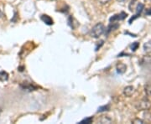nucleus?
Segmentation results:
<instances>
[{
	"instance_id": "15",
	"label": "nucleus",
	"mask_w": 151,
	"mask_h": 124,
	"mask_svg": "<svg viewBox=\"0 0 151 124\" xmlns=\"http://www.w3.org/2000/svg\"><path fill=\"white\" fill-rule=\"evenodd\" d=\"M132 123H140V124L145 123V122H144L142 119H139V118H136L134 119V120H133V121H132Z\"/></svg>"
},
{
	"instance_id": "18",
	"label": "nucleus",
	"mask_w": 151,
	"mask_h": 124,
	"mask_svg": "<svg viewBox=\"0 0 151 124\" xmlns=\"http://www.w3.org/2000/svg\"><path fill=\"white\" fill-rule=\"evenodd\" d=\"M118 2H119V3H125V2H127L128 0H117Z\"/></svg>"
},
{
	"instance_id": "7",
	"label": "nucleus",
	"mask_w": 151,
	"mask_h": 124,
	"mask_svg": "<svg viewBox=\"0 0 151 124\" xmlns=\"http://www.w3.org/2000/svg\"><path fill=\"white\" fill-rule=\"evenodd\" d=\"M116 69H117L118 73H119V74H124V73H125L126 70H127V66L124 63H119L117 65V66H116Z\"/></svg>"
},
{
	"instance_id": "8",
	"label": "nucleus",
	"mask_w": 151,
	"mask_h": 124,
	"mask_svg": "<svg viewBox=\"0 0 151 124\" xmlns=\"http://www.w3.org/2000/svg\"><path fill=\"white\" fill-rule=\"evenodd\" d=\"M144 50L147 54H151V40L148 41L144 44Z\"/></svg>"
},
{
	"instance_id": "16",
	"label": "nucleus",
	"mask_w": 151,
	"mask_h": 124,
	"mask_svg": "<svg viewBox=\"0 0 151 124\" xmlns=\"http://www.w3.org/2000/svg\"><path fill=\"white\" fill-rule=\"evenodd\" d=\"M97 1H98L101 4H108L110 0H97Z\"/></svg>"
},
{
	"instance_id": "11",
	"label": "nucleus",
	"mask_w": 151,
	"mask_h": 124,
	"mask_svg": "<svg viewBox=\"0 0 151 124\" xmlns=\"http://www.w3.org/2000/svg\"><path fill=\"white\" fill-rule=\"evenodd\" d=\"M145 91L146 95L148 97H151V85H147V86H145Z\"/></svg>"
},
{
	"instance_id": "9",
	"label": "nucleus",
	"mask_w": 151,
	"mask_h": 124,
	"mask_svg": "<svg viewBox=\"0 0 151 124\" xmlns=\"http://www.w3.org/2000/svg\"><path fill=\"white\" fill-rule=\"evenodd\" d=\"M9 80V74L6 71H0V81H6Z\"/></svg>"
},
{
	"instance_id": "10",
	"label": "nucleus",
	"mask_w": 151,
	"mask_h": 124,
	"mask_svg": "<svg viewBox=\"0 0 151 124\" xmlns=\"http://www.w3.org/2000/svg\"><path fill=\"white\" fill-rule=\"evenodd\" d=\"M98 123H112V119L109 118L108 117L103 116L101 118L98 119Z\"/></svg>"
},
{
	"instance_id": "3",
	"label": "nucleus",
	"mask_w": 151,
	"mask_h": 124,
	"mask_svg": "<svg viewBox=\"0 0 151 124\" xmlns=\"http://www.w3.org/2000/svg\"><path fill=\"white\" fill-rule=\"evenodd\" d=\"M144 9H145V5H144L143 4H141V3H138V4H137V5H136V7H135L136 14L134 15V17H132V18L129 19L130 24H132V21H134L135 19H137V18H139V17L140 16L141 13L143 12Z\"/></svg>"
},
{
	"instance_id": "20",
	"label": "nucleus",
	"mask_w": 151,
	"mask_h": 124,
	"mask_svg": "<svg viewBox=\"0 0 151 124\" xmlns=\"http://www.w3.org/2000/svg\"><path fill=\"white\" fill-rule=\"evenodd\" d=\"M0 16H1V11H0Z\"/></svg>"
},
{
	"instance_id": "17",
	"label": "nucleus",
	"mask_w": 151,
	"mask_h": 124,
	"mask_svg": "<svg viewBox=\"0 0 151 124\" xmlns=\"http://www.w3.org/2000/svg\"><path fill=\"white\" fill-rule=\"evenodd\" d=\"M145 15H151V9H146Z\"/></svg>"
},
{
	"instance_id": "1",
	"label": "nucleus",
	"mask_w": 151,
	"mask_h": 124,
	"mask_svg": "<svg viewBox=\"0 0 151 124\" xmlns=\"http://www.w3.org/2000/svg\"><path fill=\"white\" fill-rule=\"evenodd\" d=\"M105 26L102 23H98L94 27L92 28L91 30V36L93 38H99L101 35H103L105 32Z\"/></svg>"
},
{
	"instance_id": "6",
	"label": "nucleus",
	"mask_w": 151,
	"mask_h": 124,
	"mask_svg": "<svg viewBox=\"0 0 151 124\" xmlns=\"http://www.w3.org/2000/svg\"><path fill=\"white\" fill-rule=\"evenodd\" d=\"M40 19H41V20H42L45 24H47V25H52V24H54L53 19L49 16V15H47V14H42L41 17H40Z\"/></svg>"
},
{
	"instance_id": "13",
	"label": "nucleus",
	"mask_w": 151,
	"mask_h": 124,
	"mask_svg": "<svg viewBox=\"0 0 151 124\" xmlns=\"http://www.w3.org/2000/svg\"><path fill=\"white\" fill-rule=\"evenodd\" d=\"M139 44L138 43V42H134V43H133L130 45V47H131L133 51H135L137 49L139 48Z\"/></svg>"
},
{
	"instance_id": "4",
	"label": "nucleus",
	"mask_w": 151,
	"mask_h": 124,
	"mask_svg": "<svg viewBox=\"0 0 151 124\" xmlns=\"http://www.w3.org/2000/svg\"><path fill=\"white\" fill-rule=\"evenodd\" d=\"M126 17H127V14H126V13H124V12H122V13H120V14H115V15H113V17H111L109 20H110L111 23H114L115 21L123 20V19H124Z\"/></svg>"
},
{
	"instance_id": "14",
	"label": "nucleus",
	"mask_w": 151,
	"mask_h": 124,
	"mask_svg": "<svg viewBox=\"0 0 151 124\" xmlns=\"http://www.w3.org/2000/svg\"><path fill=\"white\" fill-rule=\"evenodd\" d=\"M109 110V106H103V107H100L98 108V113H101V112H105V111H108Z\"/></svg>"
},
{
	"instance_id": "19",
	"label": "nucleus",
	"mask_w": 151,
	"mask_h": 124,
	"mask_svg": "<svg viewBox=\"0 0 151 124\" xmlns=\"http://www.w3.org/2000/svg\"><path fill=\"white\" fill-rule=\"evenodd\" d=\"M145 2H149V3H150L151 2V0H145Z\"/></svg>"
},
{
	"instance_id": "5",
	"label": "nucleus",
	"mask_w": 151,
	"mask_h": 124,
	"mask_svg": "<svg viewBox=\"0 0 151 124\" xmlns=\"http://www.w3.org/2000/svg\"><path fill=\"white\" fill-rule=\"evenodd\" d=\"M135 89L133 86H126L124 89V94L125 97H130L133 96V94L134 93Z\"/></svg>"
},
{
	"instance_id": "2",
	"label": "nucleus",
	"mask_w": 151,
	"mask_h": 124,
	"mask_svg": "<svg viewBox=\"0 0 151 124\" xmlns=\"http://www.w3.org/2000/svg\"><path fill=\"white\" fill-rule=\"evenodd\" d=\"M150 101L147 99H142L134 103V107L139 111H147L150 108Z\"/></svg>"
},
{
	"instance_id": "12",
	"label": "nucleus",
	"mask_w": 151,
	"mask_h": 124,
	"mask_svg": "<svg viewBox=\"0 0 151 124\" xmlns=\"http://www.w3.org/2000/svg\"><path fill=\"white\" fill-rule=\"evenodd\" d=\"M92 121H93V118L92 117H90V118H86L83 119L82 121L80 122V123H91Z\"/></svg>"
}]
</instances>
